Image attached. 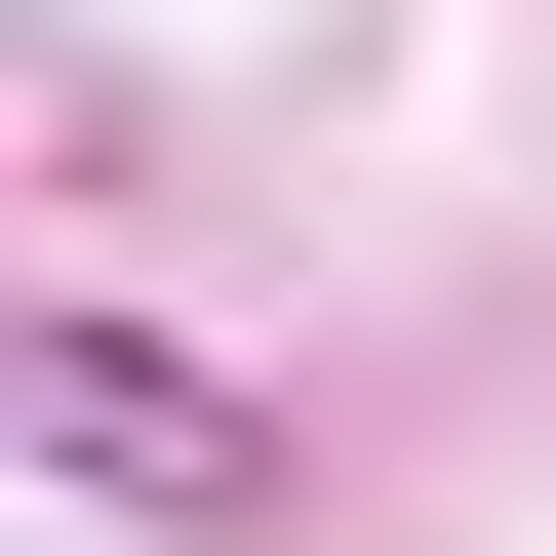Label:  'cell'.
Segmentation results:
<instances>
[{
	"mask_svg": "<svg viewBox=\"0 0 556 556\" xmlns=\"http://www.w3.org/2000/svg\"><path fill=\"white\" fill-rule=\"evenodd\" d=\"M40 477H80V517H239L278 397H239V358H160V318H40Z\"/></svg>",
	"mask_w": 556,
	"mask_h": 556,
	"instance_id": "1",
	"label": "cell"
}]
</instances>
